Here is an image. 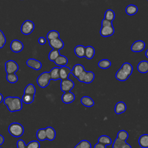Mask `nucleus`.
Returning a JSON list of instances; mask_svg holds the SVG:
<instances>
[{"label":"nucleus","instance_id":"8fccbe9b","mask_svg":"<svg viewBox=\"0 0 148 148\" xmlns=\"http://www.w3.org/2000/svg\"><path fill=\"white\" fill-rule=\"evenodd\" d=\"M3 101V95L0 93V103Z\"/></svg>","mask_w":148,"mask_h":148},{"label":"nucleus","instance_id":"ddd939ff","mask_svg":"<svg viewBox=\"0 0 148 148\" xmlns=\"http://www.w3.org/2000/svg\"><path fill=\"white\" fill-rule=\"evenodd\" d=\"M60 78L61 80L68 79V77L71 73H72V70L66 66H61L60 68L59 71Z\"/></svg>","mask_w":148,"mask_h":148},{"label":"nucleus","instance_id":"9b49d317","mask_svg":"<svg viewBox=\"0 0 148 148\" xmlns=\"http://www.w3.org/2000/svg\"><path fill=\"white\" fill-rule=\"evenodd\" d=\"M75 99V95L73 92L71 91L64 92L61 97L62 101L66 104H69L73 102Z\"/></svg>","mask_w":148,"mask_h":148},{"label":"nucleus","instance_id":"4c0bfd02","mask_svg":"<svg viewBox=\"0 0 148 148\" xmlns=\"http://www.w3.org/2000/svg\"><path fill=\"white\" fill-rule=\"evenodd\" d=\"M6 80L10 83H15L18 81V76L15 73H9L6 75Z\"/></svg>","mask_w":148,"mask_h":148},{"label":"nucleus","instance_id":"39448f33","mask_svg":"<svg viewBox=\"0 0 148 148\" xmlns=\"http://www.w3.org/2000/svg\"><path fill=\"white\" fill-rule=\"evenodd\" d=\"M5 71L7 74L15 73L18 69V65L17 62L12 60H8L5 64Z\"/></svg>","mask_w":148,"mask_h":148},{"label":"nucleus","instance_id":"864d4df0","mask_svg":"<svg viewBox=\"0 0 148 148\" xmlns=\"http://www.w3.org/2000/svg\"><path fill=\"white\" fill-rule=\"evenodd\" d=\"M21 1H23V0H21Z\"/></svg>","mask_w":148,"mask_h":148},{"label":"nucleus","instance_id":"5701e85b","mask_svg":"<svg viewBox=\"0 0 148 148\" xmlns=\"http://www.w3.org/2000/svg\"><path fill=\"white\" fill-rule=\"evenodd\" d=\"M98 142L102 143L105 146H109L112 145V139L109 136L103 135L98 138Z\"/></svg>","mask_w":148,"mask_h":148},{"label":"nucleus","instance_id":"c85d7f7f","mask_svg":"<svg viewBox=\"0 0 148 148\" xmlns=\"http://www.w3.org/2000/svg\"><path fill=\"white\" fill-rule=\"evenodd\" d=\"M121 68L129 76L132 74V71H133V67L131 64L129 62H125L122 65Z\"/></svg>","mask_w":148,"mask_h":148},{"label":"nucleus","instance_id":"9d476101","mask_svg":"<svg viewBox=\"0 0 148 148\" xmlns=\"http://www.w3.org/2000/svg\"><path fill=\"white\" fill-rule=\"evenodd\" d=\"M26 64L29 67H30L35 70H36V71L42 68V66L41 62L39 60H36L35 58H32L28 59L26 61Z\"/></svg>","mask_w":148,"mask_h":148},{"label":"nucleus","instance_id":"f8f14e48","mask_svg":"<svg viewBox=\"0 0 148 148\" xmlns=\"http://www.w3.org/2000/svg\"><path fill=\"white\" fill-rule=\"evenodd\" d=\"M114 33L113 26L102 27L100 29V34L103 37H108L113 35Z\"/></svg>","mask_w":148,"mask_h":148},{"label":"nucleus","instance_id":"58836bf2","mask_svg":"<svg viewBox=\"0 0 148 148\" xmlns=\"http://www.w3.org/2000/svg\"><path fill=\"white\" fill-rule=\"evenodd\" d=\"M125 141L120 140V139L116 138L112 144V148H122L123 145L125 143Z\"/></svg>","mask_w":148,"mask_h":148},{"label":"nucleus","instance_id":"f3484780","mask_svg":"<svg viewBox=\"0 0 148 148\" xmlns=\"http://www.w3.org/2000/svg\"><path fill=\"white\" fill-rule=\"evenodd\" d=\"M84 70L85 69L84 68V66L82 65L77 64L73 66L72 70V74L77 78L80 75V74L82 73Z\"/></svg>","mask_w":148,"mask_h":148},{"label":"nucleus","instance_id":"1a4fd4ad","mask_svg":"<svg viewBox=\"0 0 148 148\" xmlns=\"http://www.w3.org/2000/svg\"><path fill=\"white\" fill-rule=\"evenodd\" d=\"M145 47V43L141 40H138L133 43L131 47V50L133 52H140L144 50Z\"/></svg>","mask_w":148,"mask_h":148},{"label":"nucleus","instance_id":"6e6552de","mask_svg":"<svg viewBox=\"0 0 148 148\" xmlns=\"http://www.w3.org/2000/svg\"><path fill=\"white\" fill-rule=\"evenodd\" d=\"M49 44L51 48L58 50L62 49L64 46V42L60 38L49 40Z\"/></svg>","mask_w":148,"mask_h":148},{"label":"nucleus","instance_id":"37998d69","mask_svg":"<svg viewBox=\"0 0 148 148\" xmlns=\"http://www.w3.org/2000/svg\"><path fill=\"white\" fill-rule=\"evenodd\" d=\"M101 25L102 27H108V26H113L112 21H109L103 18L101 21Z\"/></svg>","mask_w":148,"mask_h":148},{"label":"nucleus","instance_id":"72a5a7b5","mask_svg":"<svg viewBox=\"0 0 148 148\" xmlns=\"http://www.w3.org/2000/svg\"><path fill=\"white\" fill-rule=\"evenodd\" d=\"M115 18V14L113 10L108 9L106 10L104 14V18L109 21H112Z\"/></svg>","mask_w":148,"mask_h":148},{"label":"nucleus","instance_id":"aec40b11","mask_svg":"<svg viewBox=\"0 0 148 148\" xmlns=\"http://www.w3.org/2000/svg\"><path fill=\"white\" fill-rule=\"evenodd\" d=\"M138 143L142 148H148V134H143L138 139Z\"/></svg>","mask_w":148,"mask_h":148},{"label":"nucleus","instance_id":"4be33fe9","mask_svg":"<svg viewBox=\"0 0 148 148\" xmlns=\"http://www.w3.org/2000/svg\"><path fill=\"white\" fill-rule=\"evenodd\" d=\"M85 48L83 45H77L74 49V52L76 56L79 58L85 57Z\"/></svg>","mask_w":148,"mask_h":148},{"label":"nucleus","instance_id":"4468645a","mask_svg":"<svg viewBox=\"0 0 148 148\" xmlns=\"http://www.w3.org/2000/svg\"><path fill=\"white\" fill-rule=\"evenodd\" d=\"M126 109H127V105L123 101L118 102L115 105L114 112L117 114H120L124 113L126 111Z\"/></svg>","mask_w":148,"mask_h":148},{"label":"nucleus","instance_id":"f704fd0d","mask_svg":"<svg viewBox=\"0 0 148 148\" xmlns=\"http://www.w3.org/2000/svg\"><path fill=\"white\" fill-rule=\"evenodd\" d=\"M47 39L49 40L57 39L60 38V33L56 30H51L47 34Z\"/></svg>","mask_w":148,"mask_h":148},{"label":"nucleus","instance_id":"a18cd8bd","mask_svg":"<svg viewBox=\"0 0 148 148\" xmlns=\"http://www.w3.org/2000/svg\"><path fill=\"white\" fill-rule=\"evenodd\" d=\"M46 39L45 37L43 36H40L38 38V43L40 45H43L46 43Z\"/></svg>","mask_w":148,"mask_h":148},{"label":"nucleus","instance_id":"2eb2a0df","mask_svg":"<svg viewBox=\"0 0 148 148\" xmlns=\"http://www.w3.org/2000/svg\"><path fill=\"white\" fill-rule=\"evenodd\" d=\"M45 131H46V139L50 141H52L54 140L56 136V132L55 130L53 127H47L46 128H45Z\"/></svg>","mask_w":148,"mask_h":148},{"label":"nucleus","instance_id":"412c9836","mask_svg":"<svg viewBox=\"0 0 148 148\" xmlns=\"http://www.w3.org/2000/svg\"><path fill=\"white\" fill-rule=\"evenodd\" d=\"M138 71L142 73H146L148 72V61L143 60L140 61L137 66Z\"/></svg>","mask_w":148,"mask_h":148},{"label":"nucleus","instance_id":"3c124183","mask_svg":"<svg viewBox=\"0 0 148 148\" xmlns=\"http://www.w3.org/2000/svg\"><path fill=\"white\" fill-rule=\"evenodd\" d=\"M145 56H146V57L148 58V49L146 51V52H145Z\"/></svg>","mask_w":148,"mask_h":148},{"label":"nucleus","instance_id":"393cba45","mask_svg":"<svg viewBox=\"0 0 148 148\" xmlns=\"http://www.w3.org/2000/svg\"><path fill=\"white\" fill-rule=\"evenodd\" d=\"M95 54L94 48L91 46H87L85 48V57L88 60L93 58Z\"/></svg>","mask_w":148,"mask_h":148},{"label":"nucleus","instance_id":"79ce46f5","mask_svg":"<svg viewBox=\"0 0 148 148\" xmlns=\"http://www.w3.org/2000/svg\"><path fill=\"white\" fill-rule=\"evenodd\" d=\"M17 148H26L27 145L25 142L22 139H18L16 143Z\"/></svg>","mask_w":148,"mask_h":148},{"label":"nucleus","instance_id":"0eeeda50","mask_svg":"<svg viewBox=\"0 0 148 148\" xmlns=\"http://www.w3.org/2000/svg\"><path fill=\"white\" fill-rule=\"evenodd\" d=\"M10 47L13 52L19 53L23 50L24 45L21 41L17 39H14L10 42Z\"/></svg>","mask_w":148,"mask_h":148},{"label":"nucleus","instance_id":"a878e982","mask_svg":"<svg viewBox=\"0 0 148 148\" xmlns=\"http://www.w3.org/2000/svg\"><path fill=\"white\" fill-rule=\"evenodd\" d=\"M138 7L136 5L132 4L128 5L125 8V13L129 16H132L138 12Z\"/></svg>","mask_w":148,"mask_h":148},{"label":"nucleus","instance_id":"cd10ccee","mask_svg":"<svg viewBox=\"0 0 148 148\" xmlns=\"http://www.w3.org/2000/svg\"><path fill=\"white\" fill-rule=\"evenodd\" d=\"M95 77V75L92 71H87L83 80V83L89 84L92 82Z\"/></svg>","mask_w":148,"mask_h":148},{"label":"nucleus","instance_id":"7ed1b4c3","mask_svg":"<svg viewBox=\"0 0 148 148\" xmlns=\"http://www.w3.org/2000/svg\"><path fill=\"white\" fill-rule=\"evenodd\" d=\"M50 80L51 77L49 72H44L39 75L36 79V82L40 87L45 88L49 84Z\"/></svg>","mask_w":148,"mask_h":148},{"label":"nucleus","instance_id":"09e8293b","mask_svg":"<svg viewBox=\"0 0 148 148\" xmlns=\"http://www.w3.org/2000/svg\"><path fill=\"white\" fill-rule=\"evenodd\" d=\"M122 148H132V147H131V146L130 144H128V143H127V142H125V143L123 145Z\"/></svg>","mask_w":148,"mask_h":148},{"label":"nucleus","instance_id":"bb28decb","mask_svg":"<svg viewBox=\"0 0 148 148\" xmlns=\"http://www.w3.org/2000/svg\"><path fill=\"white\" fill-rule=\"evenodd\" d=\"M35 92H36L35 87L32 83H29L27 84L24 90V94H26L35 95Z\"/></svg>","mask_w":148,"mask_h":148},{"label":"nucleus","instance_id":"49530a36","mask_svg":"<svg viewBox=\"0 0 148 148\" xmlns=\"http://www.w3.org/2000/svg\"><path fill=\"white\" fill-rule=\"evenodd\" d=\"M94 148H106V146L102 144V143H96L94 146Z\"/></svg>","mask_w":148,"mask_h":148},{"label":"nucleus","instance_id":"5fc2aeb1","mask_svg":"<svg viewBox=\"0 0 148 148\" xmlns=\"http://www.w3.org/2000/svg\"><path fill=\"white\" fill-rule=\"evenodd\" d=\"M147 1H148V0H147Z\"/></svg>","mask_w":148,"mask_h":148},{"label":"nucleus","instance_id":"2f4dec72","mask_svg":"<svg viewBox=\"0 0 148 148\" xmlns=\"http://www.w3.org/2000/svg\"><path fill=\"white\" fill-rule=\"evenodd\" d=\"M36 138L40 141H44L46 139L45 128L39 129L36 132Z\"/></svg>","mask_w":148,"mask_h":148},{"label":"nucleus","instance_id":"20e7f679","mask_svg":"<svg viewBox=\"0 0 148 148\" xmlns=\"http://www.w3.org/2000/svg\"><path fill=\"white\" fill-rule=\"evenodd\" d=\"M35 28V24L34 23L29 20H27L23 22L21 26V32L22 34L25 35H28L30 34Z\"/></svg>","mask_w":148,"mask_h":148},{"label":"nucleus","instance_id":"c03bdc74","mask_svg":"<svg viewBox=\"0 0 148 148\" xmlns=\"http://www.w3.org/2000/svg\"><path fill=\"white\" fill-rule=\"evenodd\" d=\"M86 71H84L82 73L80 74V75L77 77V79H78V80L80 82H83V80H84V76H85V75H86Z\"/></svg>","mask_w":148,"mask_h":148},{"label":"nucleus","instance_id":"c9c22d12","mask_svg":"<svg viewBox=\"0 0 148 148\" xmlns=\"http://www.w3.org/2000/svg\"><path fill=\"white\" fill-rule=\"evenodd\" d=\"M128 133L127 131L124 130L119 131L117 134V138L123 141H126V140L128 138Z\"/></svg>","mask_w":148,"mask_h":148},{"label":"nucleus","instance_id":"473e14b6","mask_svg":"<svg viewBox=\"0 0 148 148\" xmlns=\"http://www.w3.org/2000/svg\"><path fill=\"white\" fill-rule=\"evenodd\" d=\"M74 148H92L90 142L87 140H82L80 141Z\"/></svg>","mask_w":148,"mask_h":148},{"label":"nucleus","instance_id":"423d86ee","mask_svg":"<svg viewBox=\"0 0 148 148\" xmlns=\"http://www.w3.org/2000/svg\"><path fill=\"white\" fill-rule=\"evenodd\" d=\"M74 86H75L74 82L69 79L62 80L61 82V84H60L61 90L64 92L71 91V90L73 89Z\"/></svg>","mask_w":148,"mask_h":148},{"label":"nucleus","instance_id":"7c9ffc66","mask_svg":"<svg viewBox=\"0 0 148 148\" xmlns=\"http://www.w3.org/2000/svg\"><path fill=\"white\" fill-rule=\"evenodd\" d=\"M98 66L102 69H108L111 66V61L108 59H102L98 62Z\"/></svg>","mask_w":148,"mask_h":148},{"label":"nucleus","instance_id":"dca6fc26","mask_svg":"<svg viewBox=\"0 0 148 148\" xmlns=\"http://www.w3.org/2000/svg\"><path fill=\"white\" fill-rule=\"evenodd\" d=\"M81 103L87 108H90L94 106V100L88 96H83L80 99Z\"/></svg>","mask_w":148,"mask_h":148},{"label":"nucleus","instance_id":"f257e3e1","mask_svg":"<svg viewBox=\"0 0 148 148\" xmlns=\"http://www.w3.org/2000/svg\"><path fill=\"white\" fill-rule=\"evenodd\" d=\"M3 103L10 112L20 111L23 108L21 99L18 97H7L3 99Z\"/></svg>","mask_w":148,"mask_h":148},{"label":"nucleus","instance_id":"ea45409f","mask_svg":"<svg viewBox=\"0 0 148 148\" xmlns=\"http://www.w3.org/2000/svg\"><path fill=\"white\" fill-rule=\"evenodd\" d=\"M26 148H40V143L37 140H32L27 145Z\"/></svg>","mask_w":148,"mask_h":148},{"label":"nucleus","instance_id":"f03ea898","mask_svg":"<svg viewBox=\"0 0 148 148\" xmlns=\"http://www.w3.org/2000/svg\"><path fill=\"white\" fill-rule=\"evenodd\" d=\"M8 131L12 136L18 138L23 135L24 132V128L20 123L14 122L9 125Z\"/></svg>","mask_w":148,"mask_h":148},{"label":"nucleus","instance_id":"a19ab883","mask_svg":"<svg viewBox=\"0 0 148 148\" xmlns=\"http://www.w3.org/2000/svg\"><path fill=\"white\" fill-rule=\"evenodd\" d=\"M6 37L3 32H2V31L0 29V49L2 48L4 46L5 44L6 43Z\"/></svg>","mask_w":148,"mask_h":148},{"label":"nucleus","instance_id":"c756f323","mask_svg":"<svg viewBox=\"0 0 148 148\" xmlns=\"http://www.w3.org/2000/svg\"><path fill=\"white\" fill-rule=\"evenodd\" d=\"M34 98H35V95L24 94L22 96L21 101L23 103L25 104H30L34 102Z\"/></svg>","mask_w":148,"mask_h":148},{"label":"nucleus","instance_id":"de8ad7c7","mask_svg":"<svg viewBox=\"0 0 148 148\" xmlns=\"http://www.w3.org/2000/svg\"><path fill=\"white\" fill-rule=\"evenodd\" d=\"M4 140H5V138L3 136L0 134V146L3 145V143H4Z\"/></svg>","mask_w":148,"mask_h":148},{"label":"nucleus","instance_id":"603ef678","mask_svg":"<svg viewBox=\"0 0 148 148\" xmlns=\"http://www.w3.org/2000/svg\"><path fill=\"white\" fill-rule=\"evenodd\" d=\"M0 148H2V147H0Z\"/></svg>","mask_w":148,"mask_h":148},{"label":"nucleus","instance_id":"a211bd4d","mask_svg":"<svg viewBox=\"0 0 148 148\" xmlns=\"http://www.w3.org/2000/svg\"><path fill=\"white\" fill-rule=\"evenodd\" d=\"M68 58L65 56L61 54L54 61L56 65L61 67L66 66V65L68 64Z\"/></svg>","mask_w":148,"mask_h":148},{"label":"nucleus","instance_id":"e433bc0d","mask_svg":"<svg viewBox=\"0 0 148 148\" xmlns=\"http://www.w3.org/2000/svg\"><path fill=\"white\" fill-rule=\"evenodd\" d=\"M60 55V51L58 50L53 49L49 52V59L51 61H54V60Z\"/></svg>","mask_w":148,"mask_h":148},{"label":"nucleus","instance_id":"6ab92c4d","mask_svg":"<svg viewBox=\"0 0 148 148\" xmlns=\"http://www.w3.org/2000/svg\"><path fill=\"white\" fill-rule=\"evenodd\" d=\"M115 77L117 80L121 81V82H124L127 80V79L130 77L121 68L117 71Z\"/></svg>","mask_w":148,"mask_h":148},{"label":"nucleus","instance_id":"b1692460","mask_svg":"<svg viewBox=\"0 0 148 148\" xmlns=\"http://www.w3.org/2000/svg\"><path fill=\"white\" fill-rule=\"evenodd\" d=\"M59 71H60V68L58 67H54L50 70V71L49 72V73L50 75L51 80H57L58 79H60Z\"/></svg>","mask_w":148,"mask_h":148}]
</instances>
